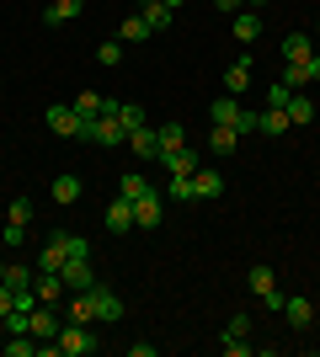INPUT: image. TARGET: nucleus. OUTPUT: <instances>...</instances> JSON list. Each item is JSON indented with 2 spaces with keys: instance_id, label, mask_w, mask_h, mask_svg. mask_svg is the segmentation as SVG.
I'll return each instance as SVG.
<instances>
[{
  "instance_id": "ea45409f",
  "label": "nucleus",
  "mask_w": 320,
  "mask_h": 357,
  "mask_svg": "<svg viewBox=\"0 0 320 357\" xmlns=\"http://www.w3.org/2000/svg\"><path fill=\"white\" fill-rule=\"evenodd\" d=\"M283 86L299 91V86H305V70H299V64H289V70H283Z\"/></svg>"
},
{
  "instance_id": "c03bdc74",
  "label": "nucleus",
  "mask_w": 320,
  "mask_h": 357,
  "mask_svg": "<svg viewBox=\"0 0 320 357\" xmlns=\"http://www.w3.org/2000/svg\"><path fill=\"white\" fill-rule=\"evenodd\" d=\"M160 6H171V11H176V6H187V0H160Z\"/></svg>"
},
{
  "instance_id": "49530a36",
  "label": "nucleus",
  "mask_w": 320,
  "mask_h": 357,
  "mask_svg": "<svg viewBox=\"0 0 320 357\" xmlns=\"http://www.w3.org/2000/svg\"><path fill=\"white\" fill-rule=\"evenodd\" d=\"M0 278H6V261H0Z\"/></svg>"
},
{
  "instance_id": "473e14b6",
  "label": "nucleus",
  "mask_w": 320,
  "mask_h": 357,
  "mask_svg": "<svg viewBox=\"0 0 320 357\" xmlns=\"http://www.w3.org/2000/svg\"><path fill=\"white\" fill-rule=\"evenodd\" d=\"M187 144V128L182 123H166V128H160V149H182Z\"/></svg>"
},
{
  "instance_id": "4be33fe9",
  "label": "nucleus",
  "mask_w": 320,
  "mask_h": 357,
  "mask_svg": "<svg viewBox=\"0 0 320 357\" xmlns=\"http://www.w3.org/2000/svg\"><path fill=\"white\" fill-rule=\"evenodd\" d=\"M80 192H86V187H80V176H54V203H59V208L80 203Z\"/></svg>"
},
{
  "instance_id": "58836bf2",
  "label": "nucleus",
  "mask_w": 320,
  "mask_h": 357,
  "mask_svg": "<svg viewBox=\"0 0 320 357\" xmlns=\"http://www.w3.org/2000/svg\"><path fill=\"white\" fill-rule=\"evenodd\" d=\"M224 352L229 357H245V352H251V342H245V336H224Z\"/></svg>"
},
{
  "instance_id": "412c9836",
  "label": "nucleus",
  "mask_w": 320,
  "mask_h": 357,
  "mask_svg": "<svg viewBox=\"0 0 320 357\" xmlns=\"http://www.w3.org/2000/svg\"><path fill=\"white\" fill-rule=\"evenodd\" d=\"M245 288H251V294H257V298H267V294H273V267H267V261H257V267H251V272H245Z\"/></svg>"
},
{
  "instance_id": "b1692460",
  "label": "nucleus",
  "mask_w": 320,
  "mask_h": 357,
  "mask_svg": "<svg viewBox=\"0 0 320 357\" xmlns=\"http://www.w3.org/2000/svg\"><path fill=\"white\" fill-rule=\"evenodd\" d=\"M235 144H241V134H235V128H213V134H208V155H219V160H224V155H235Z\"/></svg>"
},
{
  "instance_id": "ddd939ff",
  "label": "nucleus",
  "mask_w": 320,
  "mask_h": 357,
  "mask_svg": "<svg viewBox=\"0 0 320 357\" xmlns=\"http://www.w3.org/2000/svg\"><path fill=\"white\" fill-rule=\"evenodd\" d=\"M128 149H134L139 160H155V155H160V128H144V123H139L134 134H128Z\"/></svg>"
},
{
  "instance_id": "f8f14e48",
  "label": "nucleus",
  "mask_w": 320,
  "mask_h": 357,
  "mask_svg": "<svg viewBox=\"0 0 320 357\" xmlns=\"http://www.w3.org/2000/svg\"><path fill=\"white\" fill-rule=\"evenodd\" d=\"M91 144H107V149H112V144H128V128H123L118 118H107V112H102V118L91 123Z\"/></svg>"
},
{
  "instance_id": "9b49d317",
  "label": "nucleus",
  "mask_w": 320,
  "mask_h": 357,
  "mask_svg": "<svg viewBox=\"0 0 320 357\" xmlns=\"http://www.w3.org/2000/svg\"><path fill=\"white\" fill-rule=\"evenodd\" d=\"M160 192H144V197H134V224L139 229H160Z\"/></svg>"
},
{
  "instance_id": "a19ab883",
  "label": "nucleus",
  "mask_w": 320,
  "mask_h": 357,
  "mask_svg": "<svg viewBox=\"0 0 320 357\" xmlns=\"http://www.w3.org/2000/svg\"><path fill=\"white\" fill-rule=\"evenodd\" d=\"M245 331H251V320H245V314H235V320L224 326V336H245Z\"/></svg>"
},
{
  "instance_id": "8fccbe9b",
  "label": "nucleus",
  "mask_w": 320,
  "mask_h": 357,
  "mask_svg": "<svg viewBox=\"0 0 320 357\" xmlns=\"http://www.w3.org/2000/svg\"><path fill=\"white\" fill-rule=\"evenodd\" d=\"M0 336H6V331H0Z\"/></svg>"
},
{
  "instance_id": "c85d7f7f",
  "label": "nucleus",
  "mask_w": 320,
  "mask_h": 357,
  "mask_svg": "<svg viewBox=\"0 0 320 357\" xmlns=\"http://www.w3.org/2000/svg\"><path fill=\"white\" fill-rule=\"evenodd\" d=\"M102 102H107V96H96V91H80V96H75V112H80V118H102Z\"/></svg>"
},
{
  "instance_id": "393cba45",
  "label": "nucleus",
  "mask_w": 320,
  "mask_h": 357,
  "mask_svg": "<svg viewBox=\"0 0 320 357\" xmlns=\"http://www.w3.org/2000/svg\"><path fill=\"white\" fill-rule=\"evenodd\" d=\"M139 16H144V27H150V32H166V27H171V16H176V11H171V6H160V0H150V6H144Z\"/></svg>"
},
{
  "instance_id": "7ed1b4c3",
  "label": "nucleus",
  "mask_w": 320,
  "mask_h": 357,
  "mask_svg": "<svg viewBox=\"0 0 320 357\" xmlns=\"http://www.w3.org/2000/svg\"><path fill=\"white\" fill-rule=\"evenodd\" d=\"M102 224H107V235H128V229H134V203L118 192V197L102 208Z\"/></svg>"
},
{
  "instance_id": "6ab92c4d",
  "label": "nucleus",
  "mask_w": 320,
  "mask_h": 357,
  "mask_svg": "<svg viewBox=\"0 0 320 357\" xmlns=\"http://www.w3.org/2000/svg\"><path fill=\"white\" fill-rule=\"evenodd\" d=\"M283 314H289L294 331H310V326H315V304H310V298H289V304H283Z\"/></svg>"
},
{
  "instance_id": "e433bc0d",
  "label": "nucleus",
  "mask_w": 320,
  "mask_h": 357,
  "mask_svg": "<svg viewBox=\"0 0 320 357\" xmlns=\"http://www.w3.org/2000/svg\"><path fill=\"white\" fill-rule=\"evenodd\" d=\"M299 70H305V86H315L320 80V48L310 54V59H299Z\"/></svg>"
},
{
  "instance_id": "3c124183",
  "label": "nucleus",
  "mask_w": 320,
  "mask_h": 357,
  "mask_svg": "<svg viewBox=\"0 0 320 357\" xmlns=\"http://www.w3.org/2000/svg\"><path fill=\"white\" fill-rule=\"evenodd\" d=\"M315 48H320V43H315Z\"/></svg>"
},
{
  "instance_id": "f03ea898",
  "label": "nucleus",
  "mask_w": 320,
  "mask_h": 357,
  "mask_svg": "<svg viewBox=\"0 0 320 357\" xmlns=\"http://www.w3.org/2000/svg\"><path fill=\"white\" fill-rule=\"evenodd\" d=\"M54 347H59V357H91L96 336H91V326H70V320H64L59 336H54Z\"/></svg>"
},
{
  "instance_id": "39448f33",
  "label": "nucleus",
  "mask_w": 320,
  "mask_h": 357,
  "mask_svg": "<svg viewBox=\"0 0 320 357\" xmlns=\"http://www.w3.org/2000/svg\"><path fill=\"white\" fill-rule=\"evenodd\" d=\"M208 118H213V128H235V134H241V118H245V107H241V96H213V107H208Z\"/></svg>"
},
{
  "instance_id": "0eeeda50",
  "label": "nucleus",
  "mask_w": 320,
  "mask_h": 357,
  "mask_svg": "<svg viewBox=\"0 0 320 357\" xmlns=\"http://www.w3.org/2000/svg\"><path fill=\"white\" fill-rule=\"evenodd\" d=\"M155 160H160V171H171V176H192V171H198V149H160V155H155Z\"/></svg>"
},
{
  "instance_id": "1a4fd4ad",
  "label": "nucleus",
  "mask_w": 320,
  "mask_h": 357,
  "mask_svg": "<svg viewBox=\"0 0 320 357\" xmlns=\"http://www.w3.org/2000/svg\"><path fill=\"white\" fill-rule=\"evenodd\" d=\"M59 326H64L59 310H48V304H38V310L27 314V331L38 336V342H54V336H59Z\"/></svg>"
},
{
  "instance_id": "f3484780",
  "label": "nucleus",
  "mask_w": 320,
  "mask_h": 357,
  "mask_svg": "<svg viewBox=\"0 0 320 357\" xmlns=\"http://www.w3.org/2000/svg\"><path fill=\"white\" fill-rule=\"evenodd\" d=\"M315 54V38L310 32H289L283 38V64H299V59H310Z\"/></svg>"
},
{
  "instance_id": "4468645a",
  "label": "nucleus",
  "mask_w": 320,
  "mask_h": 357,
  "mask_svg": "<svg viewBox=\"0 0 320 357\" xmlns=\"http://www.w3.org/2000/svg\"><path fill=\"white\" fill-rule=\"evenodd\" d=\"M64 261H70V256H64V235L54 229V235L43 240V251H38V272H59Z\"/></svg>"
},
{
  "instance_id": "2f4dec72",
  "label": "nucleus",
  "mask_w": 320,
  "mask_h": 357,
  "mask_svg": "<svg viewBox=\"0 0 320 357\" xmlns=\"http://www.w3.org/2000/svg\"><path fill=\"white\" fill-rule=\"evenodd\" d=\"M118 38H123V43H139V38H150V27H144V16H128V22L118 27Z\"/></svg>"
},
{
  "instance_id": "5701e85b",
  "label": "nucleus",
  "mask_w": 320,
  "mask_h": 357,
  "mask_svg": "<svg viewBox=\"0 0 320 357\" xmlns=\"http://www.w3.org/2000/svg\"><path fill=\"white\" fill-rule=\"evenodd\" d=\"M257 38H261V16L235 11V43H257Z\"/></svg>"
},
{
  "instance_id": "f257e3e1",
  "label": "nucleus",
  "mask_w": 320,
  "mask_h": 357,
  "mask_svg": "<svg viewBox=\"0 0 320 357\" xmlns=\"http://www.w3.org/2000/svg\"><path fill=\"white\" fill-rule=\"evenodd\" d=\"M43 123H48V128H54L59 139H80V144H91V123H96V118H80L75 107L54 102V107L43 112Z\"/></svg>"
},
{
  "instance_id": "de8ad7c7",
  "label": "nucleus",
  "mask_w": 320,
  "mask_h": 357,
  "mask_svg": "<svg viewBox=\"0 0 320 357\" xmlns=\"http://www.w3.org/2000/svg\"><path fill=\"white\" fill-rule=\"evenodd\" d=\"M315 331H320V314H315Z\"/></svg>"
},
{
  "instance_id": "a878e982",
  "label": "nucleus",
  "mask_w": 320,
  "mask_h": 357,
  "mask_svg": "<svg viewBox=\"0 0 320 357\" xmlns=\"http://www.w3.org/2000/svg\"><path fill=\"white\" fill-rule=\"evenodd\" d=\"M283 112H289V123H315V102H310V96H299V91L289 96V107H283Z\"/></svg>"
},
{
  "instance_id": "09e8293b",
  "label": "nucleus",
  "mask_w": 320,
  "mask_h": 357,
  "mask_svg": "<svg viewBox=\"0 0 320 357\" xmlns=\"http://www.w3.org/2000/svg\"><path fill=\"white\" fill-rule=\"evenodd\" d=\"M139 6H150V0H139Z\"/></svg>"
},
{
  "instance_id": "dca6fc26",
  "label": "nucleus",
  "mask_w": 320,
  "mask_h": 357,
  "mask_svg": "<svg viewBox=\"0 0 320 357\" xmlns=\"http://www.w3.org/2000/svg\"><path fill=\"white\" fill-rule=\"evenodd\" d=\"M219 86H224V96H245V86H251V59H235L224 70V80H219Z\"/></svg>"
},
{
  "instance_id": "bb28decb",
  "label": "nucleus",
  "mask_w": 320,
  "mask_h": 357,
  "mask_svg": "<svg viewBox=\"0 0 320 357\" xmlns=\"http://www.w3.org/2000/svg\"><path fill=\"white\" fill-rule=\"evenodd\" d=\"M0 283L11 288V294H22V288H32V267H22V261H11V267H6V278H0Z\"/></svg>"
},
{
  "instance_id": "9d476101",
  "label": "nucleus",
  "mask_w": 320,
  "mask_h": 357,
  "mask_svg": "<svg viewBox=\"0 0 320 357\" xmlns=\"http://www.w3.org/2000/svg\"><path fill=\"white\" fill-rule=\"evenodd\" d=\"M91 298H96V320H102V326H118V320H123V298L112 294V288L96 283V288H91Z\"/></svg>"
},
{
  "instance_id": "423d86ee",
  "label": "nucleus",
  "mask_w": 320,
  "mask_h": 357,
  "mask_svg": "<svg viewBox=\"0 0 320 357\" xmlns=\"http://www.w3.org/2000/svg\"><path fill=\"white\" fill-rule=\"evenodd\" d=\"M32 294H38V304H48V310H59L64 298H70V288H64L59 272H38V283H32Z\"/></svg>"
},
{
  "instance_id": "20e7f679",
  "label": "nucleus",
  "mask_w": 320,
  "mask_h": 357,
  "mask_svg": "<svg viewBox=\"0 0 320 357\" xmlns=\"http://www.w3.org/2000/svg\"><path fill=\"white\" fill-rule=\"evenodd\" d=\"M59 278H64V288H70V294H86V288H96V272H91V261H86V256H70V261L59 267Z\"/></svg>"
},
{
  "instance_id": "79ce46f5",
  "label": "nucleus",
  "mask_w": 320,
  "mask_h": 357,
  "mask_svg": "<svg viewBox=\"0 0 320 357\" xmlns=\"http://www.w3.org/2000/svg\"><path fill=\"white\" fill-rule=\"evenodd\" d=\"M11 310H16V304H11V288L0 283V320H6V314H11Z\"/></svg>"
},
{
  "instance_id": "37998d69",
  "label": "nucleus",
  "mask_w": 320,
  "mask_h": 357,
  "mask_svg": "<svg viewBox=\"0 0 320 357\" xmlns=\"http://www.w3.org/2000/svg\"><path fill=\"white\" fill-rule=\"evenodd\" d=\"M213 6H219V11H229V16H235V11H241V6H245V0H213Z\"/></svg>"
},
{
  "instance_id": "2eb2a0df",
  "label": "nucleus",
  "mask_w": 320,
  "mask_h": 357,
  "mask_svg": "<svg viewBox=\"0 0 320 357\" xmlns=\"http://www.w3.org/2000/svg\"><path fill=\"white\" fill-rule=\"evenodd\" d=\"M80 11H86V0H48L43 22H48V27H64V22H75Z\"/></svg>"
},
{
  "instance_id": "72a5a7b5",
  "label": "nucleus",
  "mask_w": 320,
  "mask_h": 357,
  "mask_svg": "<svg viewBox=\"0 0 320 357\" xmlns=\"http://www.w3.org/2000/svg\"><path fill=\"white\" fill-rule=\"evenodd\" d=\"M96 64L118 70V64H123V43H102V48H96Z\"/></svg>"
},
{
  "instance_id": "6e6552de",
  "label": "nucleus",
  "mask_w": 320,
  "mask_h": 357,
  "mask_svg": "<svg viewBox=\"0 0 320 357\" xmlns=\"http://www.w3.org/2000/svg\"><path fill=\"white\" fill-rule=\"evenodd\" d=\"M64 320H70V326H96V298H91V288L64 298Z\"/></svg>"
},
{
  "instance_id": "aec40b11",
  "label": "nucleus",
  "mask_w": 320,
  "mask_h": 357,
  "mask_svg": "<svg viewBox=\"0 0 320 357\" xmlns=\"http://www.w3.org/2000/svg\"><path fill=\"white\" fill-rule=\"evenodd\" d=\"M257 134L283 139V134H289V112H283V107H267V112H261V123H257Z\"/></svg>"
},
{
  "instance_id": "c756f323",
  "label": "nucleus",
  "mask_w": 320,
  "mask_h": 357,
  "mask_svg": "<svg viewBox=\"0 0 320 357\" xmlns=\"http://www.w3.org/2000/svg\"><path fill=\"white\" fill-rule=\"evenodd\" d=\"M118 192H123V197H128V203H134V197H144V192H150V181L139 176V171H128V176H123V181H118Z\"/></svg>"
},
{
  "instance_id": "cd10ccee",
  "label": "nucleus",
  "mask_w": 320,
  "mask_h": 357,
  "mask_svg": "<svg viewBox=\"0 0 320 357\" xmlns=\"http://www.w3.org/2000/svg\"><path fill=\"white\" fill-rule=\"evenodd\" d=\"M0 352L6 357H32L38 352V336H11V342H0Z\"/></svg>"
},
{
  "instance_id": "a18cd8bd",
  "label": "nucleus",
  "mask_w": 320,
  "mask_h": 357,
  "mask_svg": "<svg viewBox=\"0 0 320 357\" xmlns=\"http://www.w3.org/2000/svg\"><path fill=\"white\" fill-rule=\"evenodd\" d=\"M245 6H267V0H245Z\"/></svg>"
},
{
  "instance_id": "f704fd0d",
  "label": "nucleus",
  "mask_w": 320,
  "mask_h": 357,
  "mask_svg": "<svg viewBox=\"0 0 320 357\" xmlns=\"http://www.w3.org/2000/svg\"><path fill=\"white\" fill-rule=\"evenodd\" d=\"M32 219V203L27 197H11V208H6V224H27Z\"/></svg>"
},
{
  "instance_id": "4c0bfd02",
  "label": "nucleus",
  "mask_w": 320,
  "mask_h": 357,
  "mask_svg": "<svg viewBox=\"0 0 320 357\" xmlns=\"http://www.w3.org/2000/svg\"><path fill=\"white\" fill-rule=\"evenodd\" d=\"M289 96H294V91L283 86V80H277V86H267V107H289Z\"/></svg>"
},
{
  "instance_id": "c9c22d12",
  "label": "nucleus",
  "mask_w": 320,
  "mask_h": 357,
  "mask_svg": "<svg viewBox=\"0 0 320 357\" xmlns=\"http://www.w3.org/2000/svg\"><path fill=\"white\" fill-rule=\"evenodd\" d=\"M171 203H192V176H171Z\"/></svg>"
},
{
  "instance_id": "a211bd4d",
  "label": "nucleus",
  "mask_w": 320,
  "mask_h": 357,
  "mask_svg": "<svg viewBox=\"0 0 320 357\" xmlns=\"http://www.w3.org/2000/svg\"><path fill=\"white\" fill-rule=\"evenodd\" d=\"M192 197H224V171H192Z\"/></svg>"
},
{
  "instance_id": "7c9ffc66",
  "label": "nucleus",
  "mask_w": 320,
  "mask_h": 357,
  "mask_svg": "<svg viewBox=\"0 0 320 357\" xmlns=\"http://www.w3.org/2000/svg\"><path fill=\"white\" fill-rule=\"evenodd\" d=\"M0 245H6V251H22V245H27V224H6V229H0Z\"/></svg>"
}]
</instances>
